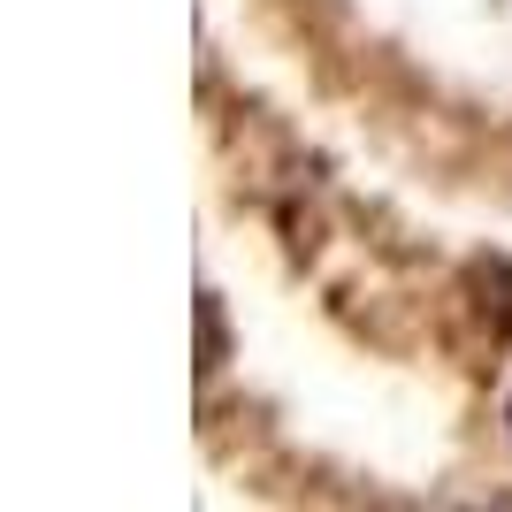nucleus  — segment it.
I'll use <instances>...</instances> for the list:
<instances>
[]
</instances>
